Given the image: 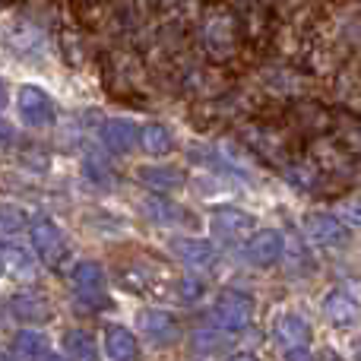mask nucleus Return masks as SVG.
<instances>
[{
	"mask_svg": "<svg viewBox=\"0 0 361 361\" xmlns=\"http://www.w3.org/2000/svg\"><path fill=\"white\" fill-rule=\"evenodd\" d=\"M6 102H10V92H6V82L0 80V108H4Z\"/></svg>",
	"mask_w": 361,
	"mask_h": 361,
	"instance_id": "nucleus-29",
	"label": "nucleus"
},
{
	"mask_svg": "<svg viewBox=\"0 0 361 361\" xmlns=\"http://www.w3.org/2000/svg\"><path fill=\"white\" fill-rule=\"evenodd\" d=\"M10 143H13V127L6 124L4 118H0V149H6Z\"/></svg>",
	"mask_w": 361,
	"mask_h": 361,
	"instance_id": "nucleus-26",
	"label": "nucleus"
},
{
	"mask_svg": "<svg viewBox=\"0 0 361 361\" xmlns=\"http://www.w3.org/2000/svg\"><path fill=\"white\" fill-rule=\"evenodd\" d=\"M25 228V216L19 206L13 203H0V235H16Z\"/></svg>",
	"mask_w": 361,
	"mask_h": 361,
	"instance_id": "nucleus-22",
	"label": "nucleus"
},
{
	"mask_svg": "<svg viewBox=\"0 0 361 361\" xmlns=\"http://www.w3.org/2000/svg\"><path fill=\"white\" fill-rule=\"evenodd\" d=\"M305 235L311 238L314 244H324V247H336V244L345 241V225L339 216H330V212H311L305 219Z\"/></svg>",
	"mask_w": 361,
	"mask_h": 361,
	"instance_id": "nucleus-7",
	"label": "nucleus"
},
{
	"mask_svg": "<svg viewBox=\"0 0 361 361\" xmlns=\"http://www.w3.org/2000/svg\"><path fill=\"white\" fill-rule=\"evenodd\" d=\"M0 361H13V358H6V355H0Z\"/></svg>",
	"mask_w": 361,
	"mask_h": 361,
	"instance_id": "nucleus-31",
	"label": "nucleus"
},
{
	"mask_svg": "<svg viewBox=\"0 0 361 361\" xmlns=\"http://www.w3.org/2000/svg\"><path fill=\"white\" fill-rule=\"evenodd\" d=\"M16 111H19V121L25 127H32V130L54 124V102H51V95L42 86H32V82L16 92Z\"/></svg>",
	"mask_w": 361,
	"mask_h": 361,
	"instance_id": "nucleus-2",
	"label": "nucleus"
},
{
	"mask_svg": "<svg viewBox=\"0 0 361 361\" xmlns=\"http://www.w3.org/2000/svg\"><path fill=\"white\" fill-rule=\"evenodd\" d=\"M282 247H286V241H282V235L276 228H263V231H254L247 241V260L254 263V267H273L276 260L282 257Z\"/></svg>",
	"mask_w": 361,
	"mask_h": 361,
	"instance_id": "nucleus-8",
	"label": "nucleus"
},
{
	"mask_svg": "<svg viewBox=\"0 0 361 361\" xmlns=\"http://www.w3.org/2000/svg\"><path fill=\"white\" fill-rule=\"evenodd\" d=\"M286 358H288V361H314L307 349H288V352H286Z\"/></svg>",
	"mask_w": 361,
	"mask_h": 361,
	"instance_id": "nucleus-27",
	"label": "nucleus"
},
{
	"mask_svg": "<svg viewBox=\"0 0 361 361\" xmlns=\"http://www.w3.org/2000/svg\"><path fill=\"white\" fill-rule=\"evenodd\" d=\"M343 216L349 219V222L361 225V200H349V203L343 206Z\"/></svg>",
	"mask_w": 361,
	"mask_h": 361,
	"instance_id": "nucleus-25",
	"label": "nucleus"
},
{
	"mask_svg": "<svg viewBox=\"0 0 361 361\" xmlns=\"http://www.w3.org/2000/svg\"><path fill=\"white\" fill-rule=\"evenodd\" d=\"M42 361H70V358H63V355H44Z\"/></svg>",
	"mask_w": 361,
	"mask_h": 361,
	"instance_id": "nucleus-30",
	"label": "nucleus"
},
{
	"mask_svg": "<svg viewBox=\"0 0 361 361\" xmlns=\"http://www.w3.org/2000/svg\"><path fill=\"white\" fill-rule=\"evenodd\" d=\"M29 231H32V244L42 254V260L48 267H61L63 257H67V238H63L61 225L54 219H35L29 225Z\"/></svg>",
	"mask_w": 361,
	"mask_h": 361,
	"instance_id": "nucleus-3",
	"label": "nucleus"
},
{
	"mask_svg": "<svg viewBox=\"0 0 361 361\" xmlns=\"http://www.w3.org/2000/svg\"><path fill=\"white\" fill-rule=\"evenodd\" d=\"M86 178L89 180H95V184H108V171H105V165L102 162H86Z\"/></svg>",
	"mask_w": 361,
	"mask_h": 361,
	"instance_id": "nucleus-24",
	"label": "nucleus"
},
{
	"mask_svg": "<svg viewBox=\"0 0 361 361\" xmlns=\"http://www.w3.org/2000/svg\"><path fill=\"white\" fill-rule=\"evenodd\" d=\"M175 257L190 269H209L216 263V247L203 238H178L175 241Z\"/></svg>",
	"mask_w": 361,
	"mask_h": 361,
	"instance_id": "nucleus-13",
	"label": "nucleus"
},
{
	"mask_svg": "<svg viewBox=\"0 0 361 361\" xmlns=\"http://www.w3.org/2000/svg\"><path fill=\"white\" fill-rule=\"evenodd\" d=\"M70 282L76 286L80 298H89V305H108L105 301V269L95 260H80L70 269Z\"/></svg>",
	"mask_w": 361,
	"mask_h": 361,
	"instance_id": "nucleus-6",
	"label": "nucleus"
},
{
	"mask_svg": "<svg viewBox=\"0 0 361 361\" xmlns=\"http://www.w3.org/2000/svg\"><path fill=\"white\" fill-rule=\"evenodd\" d=\"M63 352L70 361H99V349H95L92 333L86 330H67L63 333Z\"/></svg>",
	"mask_w": 361,
	"mask_h": 361,
	"instance_id": "nucleus-19",
	"label": "nucleus"
},
{
	"mask_svg": "<svg viewBox=\"0 0 361 361\" xmlns=\"http://www.w3.org/2000/svg\"><path fill=\"white\" fill-rule=\"evenodd\" d=\"M355 361H361V349H358V355H355Z\"/></svg>",
	"mask_w": 361,
	"mask_h": 361,
	"instance_id": "nucleus-32",
	"label": "nucleus"
},
{
	"mask_svg": "<svg viewBox=\"0 0 361 361\" xmlns=\"http://www.w3.org/2000/svg\"><path fill=\"white\" fill-rule=\"evenodd\" d=\"M137 326L143 333V339H149L152 345H175L180 339V326L175 314L159 311V307H146L137 314Z\"/></svg>",
	"mask_w": 361,
	"mask_h": 361,
	"instance_id": "nucleus-5",
	"label": "nucleus"
},
{
	"mask_svg": "<svg viewBox=\"0 0 361 361\" xmlns=\"http://www.w3.org/2000/svg\"><path fill=\"white\" fill-rule=\"evenodd\" d=\"M137 178L143 180L149 190H159V193L180 190V187L187 184V171L178 169V165H146V169L137 171Z\"/></svg>",
	"mask_w": 361,
	"mask_h": 361,
	"instance_id": "nucleus-10",
	"label": "nucleus"
},
{
	"mask_svg": "<svg viewBox=\"0 0 361 361\" xmlns=\"http://www.w3.org/2000/svg\"><path fill=\"white\" fill-rule=\"evenodd\" d=\"M273 333L286 352L288 349H307V343H311V326H307V320L301 317V314H282V317L276 320Z\"/></svg>",
	"mask_w": 361,
	"mask_h": 361,
	"instance_id": "nucleus-11",
	"label": "nucleus"
},
{
	"mask_svg": "<svg viewBox=\"0 0 361 361\" xmlns=\"http://www.w3.org/2000/svg\"><path fill=\"white\" fill-rule=\"evenodd\" d=\"M102 143H105L111 152L124 156V152H130L140 146V127L127 118H111L102 124Z\"/></svg>",
	"mask_w": 361,
	"mask_h": 361,
	"instance_id": "nucleus-9",
	"label": "nucleus"
},
{
	"mask_svg": "<svg viewBox=\"0 0 361 361\" xmlns=\"http://www.w3.org/2000/svg\"><path fill=\"white\" fill-rule=\"evenodd\" d=\"M228 361H260V358H257L254 352H241V355H231Z\"/></svg>",
	"mask_w": 361,
	"mask_h": 361,
	"instance_id": "nucleus-28",
	"label": "nucleus"
},
{
	"mask_svg": "<svg viewBox=\"0 0 361 361\" xmlns=\"http://www.w3.org/2000/svg\"><path fill=\"white\" fill-rule=\"evenodd\" d=\"M105 355L111 361H140L137 336L121 324H108L105 326Z\"/></svg>",
	"mask_w": 361,
	"mask_h": 361,
	"instance_id": "nucleus-12",
	"label": "nucleus"
},
{
	"mask_svg": "<svg viewBox=\"0 0 361 361\" xmlns=\"http://www.w3.org/2000/svg\"><path fill=\"white\" fill-rule=\"evenodd\" d=\"M190 345H193L197 355H216V352L228 349V336L219 333V330H197L193 339H190Z\"/></svg>",
	"mask_w": 361,
	"mask_h": 361,
	"instance_id": "nucleus-21",
	"label": "nucleus"
},
{
	"mask_svg": "<svg viewBox=\"0 0 361 361\" xmlns=\"http://www.w3.org/2000/svg\"><path fill=\"white\" fill-rule=\"evenodd\" d=\"M6 269H10L16 279H32V276L38 273V263L25 247H10L6 250Z\"/></svg>",
	"mask_w": 361,
	"mask_h": 361,
	"instance_id": "nucleus-20",
	"label": "nucleus"
},
{
	"mask_svg": "<svg viewBox=\"0 0 361 361\" xmlns=\"http://www.w3.org/2000/svg\"><path fill=\"white\" fill-rule=\"evenodd\" d=\"M13 358L16 361H42L44 352H48V339L35 330H19L10 343Z\"/></svg>",
	"mask_w": 361,
	"mask_h": 361,
	"instance_id": "nucleus-17",
	"label": "nucleus"
},
{
	"mask_svg": "<svg viewBox=\"0 0 361 361\" xmlns=\"http://www.w3.org/2000/svg\"><path fill=\"white\" fill-rule=\"evenodd\" d=\"M10 311L16 320H29V324H38V320H51V305L48 298H42L38 292H19L16 298L10 301Z\"/></svg>",
	"mask_w": 361,
	"mask_h": 361,
	"instance_id": "nucleus-16",
	"label": "nucleus"
},
{
	"mask_svg": "<svg viewBox=\"0 0 361 361\" xmlns=\"http://www.w3.org/2000/svg\"><path fill=\"white\" fill-rule=\"evenodd\" d=\"M0 267H4V260H0Z\"/></svg>",
	"mask_w": 361,
	"mask_h": 361,
	"instance_id": "nucleus-33",
	"label": "nucleus"
},
{
	"mask_svg": "<svg viewBox=\"0 0 361 361\" xmlns=\"http://www.w3.org/2000/svg\"><path fill=\"white\" fill-rule=\"evenodd\" d=\"M140 206H143L146 219L156 225H190V212L165 197H146Z\"/></svg>",
	"mask_w": 361,
	"mask_h": 361,
	"instance_id": "nucleus-15",
	"label": "nucleus"
},
{
	"mask_svg": "<svg viewBox=\"0 0 361 361\" xmlns=\"http://www.w3.org/2000/svg\"><path fill=\"white\" fill-rule=\"evenodd\" d=\"M209 228L219 241H244V238L254 235L257 219L244 209H235V206H222V209L212 212Z\"/></svg>",
	"mask_w": 361,
	"mask_h": 361,
	"instance_id": "nucleus-4",
	"label": "nucleus"
},
{
	"mask_svg": "<svg viewBox=\"0 0 361 361\" xmlns=\"http://www.w3.org/2000/svg\"><path fill=\"white\" fill-rule=\"evenodd\" d=\"M250 317H254V298L244 292H222L212 305V324L228 333L244 330L250 324Z\"/></svg>",
	"mask_w": 361,
	"mask_h": 361,
	"instance_id": "nucleus-1",
	"label": "nucleus"
},
{
	"mask_svg": "<svg viewBox=\"0 0 361 361\" xmlns=\"http://www.w3.org/2000/svg\"><path fill=\"white\" fill-rule=\"evenodd\" d=\"M324 314L333 326H355L358 317H361V305L352 298V295H345L336 288V292H330L324 298Z\"/></svg>",
	"mask_w": 361,
	"mask_h": 361,
	"instance_id": "nucleus-14",
	"label": "nucleus"
},
{
	"mask_svg": "<svg viewBox=\"0 0 361 361\" xmlns=\"http://www.w3.org/2000/svg\"><path fill=\"white\" fill-rule=\"evenodd\" d=\"M178 288H180V298L184 301H197L200 295H203V282L200 279H180Z\"/></svg>",
	"mask_w": 361,
	"mask_h": 361,
	"instance_id": "nucleus-23",
	"label": "nucleus"
},
{
	"mask_svg": "<svg viewBox=\"0 0 361 361\" xmlns=\"http://www.w3.org/2000/svg\"><path fill=\"white\" fill-rule=\"evenodd\" d=\"M140 146H143V152H149V156H169V152L175 149V133L165 124H146L143 130H140Z\"/></svg>",
	"mask_w": 361,
	"mask_h": 361,
	"instance_id": "nucleus-18",
	"label": "nucleus"
}]
</instances>
